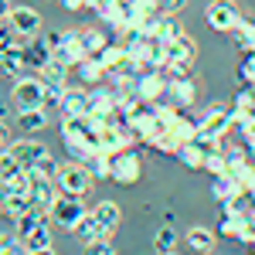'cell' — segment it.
<instances>
[{"label": "cell", "mask_w": 255, "mask_h": 255, "mask_svg": "<svg viewBox=\"0 0 255 255\" xmlns=\"http://www.w3.org/2000/svg\"><path fill=\"white\" fill-rule=\"evenodd\" d=\"M106 126V119L92 116H72V119H61V139L68 146V153L75 160H89L99 150V129Z\"/></svg>", "instance_id": "obj_1"}, {"label": "cell", "mask_w": 255, "mask_h": 255, "mask_svg": "<svg viewBox=\"0 0 255 255\" xmlns=\"http://www.w3.org/2000/svg\"><path fill=\"white\" fill-rule=\"evenodd\" d=\"M235 129V113L225 102H211L201 116H197V139H204L208 146H218L221 136H228Z\"/></svg>", "instance_id": "obj_2"}, {"label": "cell", "mask_w": 255, "mask_h": 255, "mask_svg": "<svg viewBox=\"0 0 255 255\" xmlns=\"http://www.w3.org/2000/svg\"><path fill=\"white\" fill-rule=\"evenodd\" d=\"M55 187H58V194H79L82 197L92 187V174H89V167L82 160H68V163H61L58 174H55Z\"/></svg>", "instance_id": "obj_3"}, {"label": "cell", "mask_w": 255, "mask_h": 255, "mask_svg": "<svg viewBox=\"0 0 255 255\" xmlns=\"http://www.w3.org/2000/svg\"><path fill=\"white\" fill-rule=\"evenodd\" d=\"M242 7H238L235 0H211L208 3V10H204V20H208V27L218 31V34H232L238 24H242Z\"/></svg>", "instance_id": "obj_4"}, {"label": "cell", "mask_w": 255, "mask_h": 255, "mask_svg": "<svg viewBox=\"0 0 255 255\" xmlns=\"http://www.w3.org/2000/svg\"><path fill=\"white\" fill-rule=\"evenodd\" d=\"M48 218H51V225L72 232L82 218H85V204H82L79 194H58L55 201H51V208H48Z\"/></svg>", "instance_id": "obj_5"}, {"label": "cell", "mask_w": 255, "mask_h": 255, "mask_svg": "<svg viewBox=\"0 0 255 255\" xmlns=\"http://www.w3.org/2000/svg\"><path fill=\"white\" fill-rule=\"evenodd\" d=\"M10 99H14L17 113H24V109H44V82L38 75H20V79H14Z\"/></svg>", "instance_id": "obj_6"}, {"label": "cell", "mask_w": 255, "mask_h": 255, "mask_svg": "<svg viewBox=\"0 0 255 255\" xmlns=\"http://www.w3.org/2000/svg\"><path fill=\"white\" fill-rule=\"evenodd\" d=\"M139 177H143V160H139V153L133 146L119 150L116 157H113V174H109V180H116L123 187H133Z\"/></svg>", "instance_id": "obj_7"}, {"label": "cell", "mask_w": 255, "mask_h": 255, "mask_svg": "<svg viewBox=\"0 0 255 255\" xmlns=\"http://www.w3.org/2000/svg\"><path fill=\"white\" fill-rule=\"evenodd\" d=\"M167 75H163V68H143L136 72V96L146 99V102H163L167 99Z\"/></svg>", "instance_id": "obj_8"}, {"label": "cell", "mask_w": 255, "mask_h": 255, "mask_svg": "<svg viewBox=\"0 0 255 255\" xmlns=\"http://www.w3.org/2000/svg\"><path fill=\"white\" fill-rule=\"evenodd\" d=\"M119 109V96H116V89L109 85V82H102V85H92L89 89V113L99 119H113V113Z\"/></svg>", "instance_id": "obj_9"}, {"label": "cell", "mask_w": 255, "mask_h": 255, "mask_svg": "<svg viewBox=\"0 0 255 255\" xmlns=\"http://www.w3.org/2000/svg\"><path fill=\"white\" fill-rule=\"evenodd\" d=\"M27 174H31V191H27L31 204H34V208H41V211H48V208H51V201L58 197L55 177H44V174H38V170H27Z\"/></svg>", "instance_id": "obj_10"}, {"label": "cell", "mask_w": 255, "mask_h": 255, "mask_svg": "<svg viewBox=\"0 0 255 255\" xmlns=\"http://www.w3.org/2000/svg\"><path fill=\"white\" fill-rule=\"evenodd\" d=\"M55 58L65 61L68 68H79L82 61L89 58V51H85V41H82V31H65V41H61V48L55 51Z\"/></svg>", "instance_id": "obj_11"}, {"label": "cell", "mask_w": 255, "mask_h": 255, "mask_svg": "<svg viewBox=\"0 0 255 255\" xmlns=\"http://www.w3.org/2000/svg\"><path fill=\"white\" fill-rule=\"evenodd\" d=\"M211 194H215L218 204H232V201H238V197L249 194V187H245V184H242V180L228 170V174H221V177H215V180H211Z\"/></svg>", "instance_id": "obj_12"}, {"label": "cell", "mask_w": 255, "mask_h": 255, "mask_svg": "<svg viewBox=\"0 0 255 255\" xmlns=\"http://www.w3.org/2000/svg\"><path fill=\"white\" fill-rule=\"evenodd\" d=\"M7 150H10V157L17 160L20 167H27V170H31L38 160L48 157V146L38 143V139H10V146H7Z\"/></svg>", "instance_id": "obj_13"}, {"label": "cell", "mask_w": 255, "mask_h": 255, "mask_svg": "<svg viewBox=\"0 0 255 255\" xmlns=\"http://www.w3.org/2000/svg\"><path fill=\"white\" fill-rule=\"evenodd\" d=\"M197 44L191 34H180L174 41H163V61H174V65H194Z\"/></svg>", "instance_id": "obj_14"}, {"label": "cell", "mask_w": 255, "mask_h": 255, "mask_svg": "<svg viewBox=\"0 0 255 255\" xmlns=\"http://www.w3.org/2000/svg\"><path fill=\"white\" fill-rule=\"evenodd\" d=\"M89 113V89H68L61 92V102H58V116L61 119H72V116H85Z\"/></svg>", "instance_id": "obj_15"}, {"label": "cell", "mask_w": 255, "mask_h": 255, "mask_svg": "<svg viewBox=\"0 0 255 255\" xmlns=\"http://www.w3.org/2000/svg\"><path fill=\"white\" fill-rule=\"evenodd\" d=\"M27 208H34V204H31V197L17 194V191H10V187H3V184H0V215L7 218V221H17Z\"/></svg>", "instance_id": "obj_16"}, {"label": "cell", "mask_w": 255, "mask_h": 255, "mask_svg": "<svg viewBox=\"0 0 255 255\" xmlns=\"http://www.w3.org/2000/svg\"><path fill=\"white\" fill-rule=\"evenodd\" d=\"M167 102L177 106V109H191L197 102V85L194 79H174L167 85Z\"/></svg>", "instance_id": "obj_17"}, {"label": "cell", "mask_w": 255, "mask_h": 255, "mask_svg": "<svg viewBox=\"0 0 255 255\" xmlns=\"http://www.w3.org/2000/svg\"><path fill=\"white\" fill-rule=\"evenodd\" d=\"M10 24L20 38H38L41 31V17L34 7H10Z\"/></svg>", "instance_id": "obj_18"}, {"label": "cell", "mask_w": 255, "mask_h": 255, "mask_svg": "<svg viewBox=\"0 0 255 255\" xmlns=\"http://www.w3.org/2000/svg\"><path fill=\"white\" fill-rule=\"evenodd\" d=\"M208 150H215V146H208L204 139H191V143H180L177 160H180L187 170H204V157H208Z\"/></svg>", "instance_id": "obj_19"}, {"label": "cell", "mask_w": 255, "mask_h": 255, "mask_svg": "<svg viewBox=\"0 0 255 255\" xmlns=\"http://www.w3.org/2000/svg\"><path fill=\"white\" fill-rule=\"evenodd\" d=\"M24 68H27V65H24V44H14V41L3 44V48H0V72L10 75V79H20Z\"/></svg>", "instance_id": "obj_20"}, {"label": "cell", "mask_w": 255, "mask_h": 255, "mask_svg": "<svg viewBox=\"0 0 255 255\" xmlns=\"http://www.w3.org/2000/svg\"><path fill=\"white\" fill-rule=\"evenodd\" d=\"M51 58H55V51L44 44V38H31L27 44H24V65H27V68H34V75H38Z\"/></svg>", "instance_id": "obj_21"}, {"label": "cell", "mask_w": 255, "mask_h": 255, "mask_svg": "<svg viewBox=\"0 0 255 255\" xmlns=\"http://www.w3.org/2000/svg\"><path fill=\"white\" fill-rule=\"evenodd\" d=\"M167 133H170L177 143H191V139H197V119L184 116V109H180V113L167 123Z\"/></svg>", "instance_id": "obj_22"}, {"label": "cell", "mask_w": 255, "mask_h": 255, "mask_svg": "<svg viewBox=\"0 0 255 255\" xmlns=\"http://www.w3.org/2000/svg\"><path fill=\"white\" fill-rule=\"evenodd\" d=\"M92 215L99 218V225H102L106 235H113V232L119 228V221H123V211H119L116 201H99L96 208H92Z\"/></svg>", "instance_id": "obj_23"}, {"label": "cell", "mask_w": 255, "mask_h": 255, "mask_svg": "<svg viewBox=\"0 0 255 255\" xmlns=\"http://www.w3.org/2000/svg\"><path fill=\"white\" fill-rule=\"evenodd\" d=\"M215 242H218V232L204 228V225H194V228L187 232V245H191L194 252H201V255H211V252H215Z\"/></svg>", "instance_id": "obj_24"}, {"label": "cell", "mask_w": 255, "mask_h": 255, "mask_svg": "<svg viewBox=\"0 0 255 255\" xmlns=\"http://www.w3.org/2000/svg\"><path fill=\"white\" fill-rule=\"evenodd\" d=\"M72 235L79 238L82 245H89V242H96V238H109L106 232H102V225H99V218L92 215V211H85V218L72 228Z\"/></svg>", "instance_id": "obj_25"}, {"label": "cell", "mask_w": 255, "mask_h": 255, "mask_svg": "<svg viewBox=\"0 0 255 255\" xmlns=\"http://www.w3.org/2000/svg\"><path fill=\"white\" fill-rule=\"evenodd\" d=\"M79 79L85 89H92V85H102V82H109V72L102 68V61L99 58H85L79 65Z\"/></svg>", "instance_id": "obj_26"}, {"label": "cell", "mask_w": 255, "mask_h": 255, "mask_svg": "<svg viewBox=\"0 0 255 255\" xmlns=\"http://www.w3.org/2000/svg\"><path fill=\"white\" fill-rule=\"evenodd\" d=\"M44 221H48V211H41V208H27V211L14 221V235H17V238H27L34 228H38V225H44Z\"/></svg>", "instance_id": "obj_27"}, {"label": "cell", "mask_w": 255, "mask_h": 255, "mask_svg": "<svg viewBox=\"0 0 255 255\" xmlns=\"http://www.w3.org/2000/svg\"><path fill=\"white\" fill-rule=\"evenodd\" d=\"M85 167H89V174H92V180H109V174H113V157L109 153H102V150H96L89 160H82Z\"/></svg>", "instance_id": "obj_28"}, {"label": "cell", "mask_w": 255, "mask_h": 255, "mask_svg": "<svg viewBox=\"0 0 255 255\" xmlns=\"http://www.w3.org/2000/svg\"><path fill=\"white\" fill-rule=\"evenodd\" d=\"M17 126L24 133H41L48 126V113L44 109H24V113H17Z\"/></svg>", "instance_id": "obj_29"}, {"label": "cell", "mask_w": 255, "mask_h": 255, "mask_svg": "<svg viewBox=\"0 0 255 255\" xmlns=\"http://www.w3.org/2000/svg\"><path fill=\"white\" fill-rule=\"evenodd\" d=\"M82 41H85V51H89V58H96L99 51H102V48H106V44H109V34H106V31H102V27H82Z\"/></svg>", "instance_id": "obj_30"}, {"label": "cell", "mask_w": 255, "mask_h": 255, "mask_svg": "<svg viewBox=\"0 0 255 255\" xmlns=\"http://www.w3.org/2000/svg\"><path fill=\"white\" fill-rule=\"evenodd\" d=\"M232 38L242 51H255V17H242V24L232 31Z\"/></svg>", "instance_id": "obj_31"}, {"label": "cell", "mask_w": 255, "mask_h": 255, "mask_svg": "<svg viewBox=\"0 0 255 255\" xmlns=\"http://www.w3.org/2000/svg\"><path fill=\"white\" fill-rule=\"evenodd\" d=\"M153 249H157L160 255H163V252H174V249H177V228H174V221L160 225V232L153 235Z\"/></svg>", "instance_id": "obj_32"}, {"label": "cell", "mask_w": 255, "mask_h": 255, "mask_svg": "<svg viewBox=\"0 0 255 255\" xmlns=\"http://www.w3.org/2000/svg\"><path fill=\"white\" fill-rule=\"evenodd\" d=\"M96 58L102 61V68H106V72H113V68H116L119 61L126 58V48H123V44H119V41H109V44H106V48H102V51H99Z\"/></svg>", "instance_id": "obj_33"}, {"label": "cell", "mask_w": 255, "mask_h": 255, "mask_svg": "<svg viewBox=\"0 0 255 255\" xmlns=\"http://www.w3.org/2000/svg\"><path fill=\"white\" fill-rule=\"evenodd\" d=\"M20 242H24V249H27V252H34V249H51V228H48V221L38 225L31 235L20 238Z\"/></svg>", "instance_id": "obj_34"}, {"label": "cell", "mask_w": 255, "mask_h": 255, "mask_svg": "<svg viewBox=\"0 0 255 255\" xmlns=\"http://www.w3.org/2000/svg\"><path fill=\"white\" fill-rule=\"evenodd\" d=\"M204 174H211V177H221V174H228V157L221 153V150H208V157H204Z\"/></svg>", "instance_id": "obj_35"}, {"label": "cell", "mask_w": 255, "mask_h": 255, "mask_svg": "<svg viewBox=\"0 0 255 255\" xmlns=\"http://www.w3.org/2000/svg\"><path fill=\"white\" fill-rule=\"evenodd\" d=\"M238 79H242V85H245V89H255V51H242Z\"/></svg>", "instance_id": "obj_36"}, {"label": "cell", "mask_w": 255, "mask_h": 255, "mask_svg": "<svg viewBox=\"0 0 255 255\" xmlns=\"http://www.w3.org/2000/svg\"><path fill=\"white\" fill-rule=\"evenodd\" d=\"M180 34H184V27H180L177 14H163V17H160V31H157V38L174 41V38H180Z\"/></svg>", "instance_id": "obj_37"}, {"label": "cell", "mask_w": 255, "mask_h": 255, "mask_svg": "<svg viewBox=\"0 0 255 255\" xmlns=\"http://www.w3.org/2000/svg\"><path fill=\"white\" fill-rule=\"evenodd\" d=\"M85 255H116V245H113V238H96L85 245Z\"/></svg>", "instance_id": "obj_38"}, {"label": "cell", "mask_w": 255, "mask_h": 255, "mask_svg": "<svg viewBox=\"0 0 255 255\" xmlns=\"http://www.w3.org/2000/svg\"><path fill=\"white\" fill-rule=\"evenodd\" d=\"M58 167H61V163H58L55 157H51V153H48V157L38 160V163H34L31 170H38V174H44V177H55V174H58Z\"/></svg>", "instance_id": "obj_39"}, {"label": "cell", "mask_w": 255, "mask_h": 255, "mask_svg": "<svg viewBox=\"0 0 255 255\" xmlns=\"http://www.w3.org/2000/svg\"><path fill=\"white\" fill-rule=\"evenodd\" d=\"M0 255H27V249H24V242L14 235V238H7V242H0Z\"/></svg>", "instance_id": "obj_40"}, {"label": "cell", "mask_w": 255, "mask_h": 255, "mask_svg": "<svg viewBox=\"0 0 255 255\" xmlns=\"http://www.w3.org/2000/svg\"><path fill=\"white\" fill-rule=\"evenodd\" d=\"M184 0H157V14H180Z\"/></svg>", "instance_id": "obj_41"}, {"label": "cell", "mask_w": 255, "mask_h": 255, "mask_svg": "<svg viewBox=\"0 0 255 255\" xmlns=\"http://www.w3.org/2000/svg\"><path fill=\"white\" fill-rule=\"evenodd\" d=\"M14 38H17L14 24H10V20H0V48H3V44H10Z\"/></svg>", "instance_id": "obj_42"}, {"label": "cell", "mask_w": 255, "mask_h": 255, "mask_svg": "<svg viewBox=\"0 0 255 255\" xmlns=\"http://www.w3.org/2000/svg\"><path fill=\"white\" fill-rule=\"evenodd\" d=\"M41 38H44V44H48L51 51H58L61 41H65V31H48V34H41Z\"/></svg>", "instance_id": "obj_43"}, {"label": "cell", "mask_w": 255, "mask_h": 255, "mask_svg": "<svg viewBox=\"0 0 255 255\" xmlns=\"http://www.w3.org/2000/svg\"><path fill=\"white\" fill-rule=\"evenodd\" d=\"M10 146V129L3 126V119H0V150H7Z\"/></svg>", "instance_id": "obj_44"}, {"label": "cell", "mask_w": 255, "mask_h": 255, "mask_svg": "<svg viewBox=\"0 0 255 255\" xmlns=\"http://www.w3.org/2000/svg\"><path fill=\"white\" fill-rule=\"evenodd\" d=\"M10 7H14L10 0H0V20H10Z\"/></svg>", "instance_id": "obj_45"}, {"label": "cell", "mask_w": 255, "mask_h": 255, "mask_svg": "<svg viewBox=\"0 0 255 255\" xmlns=\"http://www.w3.org/2000/svg\"><path fill=\"white\" fill-rule=\"evenodd\" d=\"M27 255H55V249H34V252H27Z\"/></svg>", "instance_id": "obj_46"}, {"label": "cell", "mask_w": 255, "mask_h": 255, "mask_svg": "<svg viewBox=\"0 0 255 255\" xmlns=\"http://www.w3.org/2000/svg\"><path fill=\"white\" fill-rule=\"evenodd\" d=\"M0 119H7V106L3 102H0Z\"/></svg>", "instance_id": "obj_47"}, {"label": "cell", "mask_w": 255, "mask_h": 255, "mask_svg": "<svg viewBox=\"0 0 255 255\" xmlns=\"http://www.w3.org/2000/svg\"><path fill=\"white\" fill-rule=\"evenodd\" d=\"M249 201H252V215H255V194H249Z\"/></svg>", "instance_id": "obj_48"}, {"label": "cell", "mask_w": 255, "mask_h": 255, "mask_svg": "<svg viewBox=\"0 0 255 255\" xmlns=\"http://www.w3.org/2000/svg\"><path fill=\"white\" fill-rule=\"evenodd\" d=\"M0 242H7V232H0Z\"/></svg>", "instance_id": "obj_49"}, {"label": "cell", "mask_w": 255, "mask_h": 255, "mask_svg": "<svg viewBox=\"0 0 255 255\" xmlns=\"http://www.w3.org/2000/svg\"><path fill=\"white\" fill-rule=\"evenodd\" d=\"M163 255H177V252H163Z\"/></svg>", "instance_id": "obj_50"}, {"label": "cell", "mask_w": 255, "mask_h": 255, "mask_svg": "<svg viewBox=\"0 0 255 255\" xmlns=\"http://www.w3.org/2000/svg\"><path fill=\"white\" fill-rule=\"evenodd\" d=\"M252 255H255V245H252Z\"/></svg>", "instance_id": "obj_51"}, {"label": "cell", "mask_w": 255, "mask_h": 255, "mask_svg": "<svg viewBox=\"0 0 255 255\" xmlns=\"http://www.w3.org/2000/svg\"><path fill=\"white\" fill-rule=\"evenodd\" d=\"M0 170H3V163H0Z\"/></svg>", "instance_id": "obj_52"}]
</instances>
